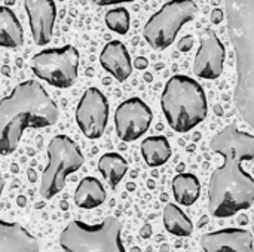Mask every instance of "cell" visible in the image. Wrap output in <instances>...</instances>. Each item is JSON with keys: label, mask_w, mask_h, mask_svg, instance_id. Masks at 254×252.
I'll return each instance as SVG.
<instances>
[{"label": "cell", "mask_w": 254, "mask_h": 252, "mask_svg": "<svg viewBox=\"0 0 254 252\" xmlns=\"http://www.w3.org/2000/svg\"><path fill=\"white\" fill-rule=\"evenodd\" d=\"M210 149L223 157V165L211 175L208 209L216 218H229L254 202V178L241 166L254 159V135L229 125L211 138Z\"/></svg>", "instance_id": "cell-1"}, {"label": "cell", "mask_w": 254, "mask_h": 252, "mask_svg": "<svg viewBox=\"0 0 254 252\" xmlns=\"http://www.w3.org/2000/svg\"><path fill=\"white\" fill-rule=\"evenodd\" d=\"M60 110L45 88L25 80L0 100V154L13 153L28 128H46L58 122Z\"/></svg>", "instance_id": "cell-2"}, {"label": "cell", "mask_w": 254, "mask_h": 252, "mask_svg": "<svg viewBox=\"0 0 254 252\" xmlns=\"http://www.w3.org/2000/svg\"><path fill=\"white\" fill-rule=\"evenodd\" d=\"M161 107L168 125L177 132H189L205 120L208 102L202 86L185 74L173 76L161 95Z\"/></svg>", "instance_id": "cell-3"}, {"label": "cell", "mask_w": 254, "mask_h": 252, "mask_svg": "<svg viewBox=\"0 0 254 252\" xmlns=\"http://www.w3.org/2000/svg\"><path fill=\"white\" fill-rule=\"evenodd\" d=\"M122 224L116 217H107L100 224L74 220L60 235V247L67 252H124Z\"/></svg>", "instance_id": "cell-4"}, {"label": "cell", "mask_w": 254, "mask_h": 252, "mask_svg": "<svg viewBox=\"0 0 254 252\" xmlns=\"http://www.w3.org/2000/svg\"><path fill=\"white\" fill-rule=\"evenodd\" d=\"M85 157L79 146L67 135H55L48 146V165L40 180V196L52 199L58 195L70 174L82 168Z\"/></svg>", "instance_id": "cell-5"}, {"label": "cell", "mask_w": 254, "mask_h": 252, "mask_svg": "<svg viewBox=\"0 0 254 252\" xmlns=\"http://www.w3.org/2000/svg\"><path fill=\"white\" fill-rule=\"evenodd\" d=\"M198 12L193 0H171L153 13L143 28L146 42L158 50L171 46L185 24L192 21Z\"/></svg>", "instance_id": "cell-6"}, {"label": "cell", "mask_w": 254, "mask_h": 252, "mask_svg": "<svg viewBox=\"0 0 254 252\" xmlns=\"http://www.w3.org/2000/svg\"><path fill=\"white\" fill-rule=\"evenodd\" d=\"M79 52L74 46L45 49L31 59L33 73L55 88H70L77 79Z\"/></svg>", "instance_id": "cell-7"}, {"label": "cell", "mask_w": 254, "mask_h": 252, "mask_svg": "<svg viewBox=\"0 0 254 252\" xmlns=\"http://www.w3.org/2000/svg\"><path fill=\"white\" fill-rule=\"evenodd\" d=\"M76 122L89 140L100 138L109 122V102L98 88H88L76 108Z\"/></svg>", "instance_id": "cell-8"}, {"label": "cell", "mask_w": 254, "mask_h": 252, "mask_svg": "<svg viewBox=\"0 0 254 252\" xmlns=\"http://www.w3.org/2000/svg\"><path fill=\"white\" fill-rule=\"evenodd\" d=\"M153 119L150 107L140 98L132 97L119 104L115 111V126L118 137L131 143L143 137Z\"/></svg>", "instance_id": "cell-9"}, {"label": "cell", "mask_w": 254, "mask_h": 252, "mask_svg": "<svg viewBox=\"0 0 254 252\" xmlns=\"http://www.w3.org/2000/svg\"><path fill=\"white\" fill-rule=\"evenodd\" d=\"M226 50L214 30H205L201 36V45L195 56L193 73L207 80H216L223 73Z\"/></svg>", "instance_id": "cell-10"}, {"label": "cell", "mask_w": 254, "mask_h": 252, "mask_svg": "<svg viewBox=\"0 0 254 252\" xmlns=\"http://www.w3.org/2000/svg\"><path fill=\"white\" fill-rule=\"evenodd\" d=\"M30 28L36 45L45 46L52 39L57 7L54 0H24Z\"/></svg>", "instance_id": "cell-11"}, {"label": "cell", "mask_w": 254, "mask_h": 252, "mask_svg": "<svg viewBox=\"0 0 254 252\" xmlns=\"http://www.w3.org/2000/svg\"><path fill=\"white\" fill-rule=\"evenodd\" d=\"M199 245L205 252H253L254 238L249 230L231 227L204 235Z\"/></svg>", "instance_id": "cell-12"}, {"label": "cell", "mask_w": 254, "mask_h": 252, "mask_svg": "<svg viewBox=\"0 0 254 252\" xmlns=\"http://www.w3.org/2000/svg\"><path fill=\"white\" fill-rule=\"evenodd\" d=\"M39 241L19 223L0 220V252H39Z\"/></svg>", "instance_id": "cell-13"}, {"label": "cell", "mask_w": 254, "mask_h": 252, "mask_svg": "<svg viewBox=\"0 0 254 252\" xmlns=\"http://www.w3.org/2000/svg\"><path fill=\"white\" fill-rule=\"evenodd\" d=\"M100 62L103 68L119 82L127 80L132 73V64L128 49L119 40H112L103 48Z\"/></svg>", "instance_id": "cell-14"}, {"label": "cell", "mask_w": 254, "mask_h": 252, "mask_svg": "<svg viewBox=\"0 0 254 252\" xmlns=\"http://www.w3.org/2000/svg\"><path fill=\"white\" fill-rule=\"evenodd\" d=\"M106 201V190L95 177H85L74 192V203L83 209H92L103 205Z\"/></svg>", "instance_id": "cell-15"}, {"label": "cell", "mask_w": 254, "mask_h": 252, "mask_svg": "<svg viewBox=\"0 0 254 252\" xmlns=\"http://www.w3.org/2000/svg\"><path fill=\"white\" fill-rule=\"evenodd\" d=\"M24 42V31L9 6H0V46L18 48Z\"/></svg>", "instance_id": "cell-16"}, {"label": "cell", "mask_w": 254, "mask_h": 252, "mask_svg": "<svg viewBox=\"0 0 254 252\" xmlns=\"http://www.w3.org/2000/svg\"><path fill=\"white\" fill-rule=\"evenodd\" d=\"M201 183L193 174L180 172L173 178V195L183 206H190L199 199Z\"/></svg>", "instance_id": "cell-17"}, {"label": "cell", "mask_w": 254, "mask_h": 252, "mask_svg": "<svg viewBox=\"0 0 254 252\" xmlns=\"http://www.w3.org/2000/svg\"><path fill=\"white\" fill-rule=\"evenodd\" d=\"M141 154L149 166L158 168L170 160L171 146L165 137H149L141 143Z\"/></svg>", "instance_id": "cell-18"}, {"label": "cell", "mask_w": 254, "mask_h": 252, "mask_svg": "<svg viewBox=\"0 0 254 252\" xmlns=\"http://www.w3.org/2000/svg\"><path fill=\"white\" fill-rule=\"evenodd\" d=\"M164 226L168 233L179 236V238H188L193 233V224L190 218L174 203H167L164 209Z\"/></svg>", "instance_id": "cell-19"}, {"label": "cell", "mask_w": 254, "mask_h": 252, "mask_svg": "<svg viewBox=\"0 0 254 252\" xmlns=\"http://www.w3.org/2000/svg\"><path fill=\"white\" fill-rule=\"evenodd\" d=\"M98 171L103 174L104 180H107L112 189H116L128 171V163L118 153H106L98 160Z\"/></svg>", "instance_id": "cell-20"}, {"label": "cell", "mask_w": 254, "mask_h": 252, "mask_svg": "<svg viewBox=\"0 0 254 252\" xmlns=\"http://www.w3.org/2000/svg\"><path fill=\"white\" fill-rule=\"evenodd\" d=\"M104 19L107 27L118 34H127L129 30V12L125 7L110 9Z\"/></svg>", "instance_id": "cell-21"}, {"label": "cell", "mask_w": 254, "mask_h": 252, "mask_svg": "<svg viewBox=\"0 0 254 252\" xmlns=\"http://www.w3.org/2000/svg\"><path fill=\"white\" fill-rule=\"evenodd\" d=\"M193 36H185L183 39H180V42L177 43V48L180 52H189L192 48H193Z\"/></svg>", "instance_id": "cell-22"}, {"label": "cell", "mask_w": 254, "mask_h": 252, "mask_svg": "<svg viewBox=\"0 0 254 252\" xmlns=\"http://www.w3.org/2000/svg\"><path fill=\"white\" fill-rule=\"evenodd\" d=\"M134 67H135L137 70H146V68L149 67L147 58H144V56H137V58L134 59Z\"/></svg>", "instance_id": "cell-23"}, {"label": "cell", "mask_w": 254, "mask_h": 252, "mask_svg": "<svg viewBox=\"0 0 254 252\" xmlns=\"http://www.w3.org/2000/svg\"><path fill=\"white\" fill-rule=\"evenodd\" d=\"M222 21H223V10L219 9V7L213 9V12H211V22L213 24H220Z\"/></svg>", "instance_id": "cell-24"}, {"label": "cell", "mask_w": 254, "mask_h": 252, "mask_svg": "<svg viewBox=\"0 0 254 252\" xmlns=\"http://www.w3.org/2000/svg\"><path fill=\"white\" fill-rule=\"evenodd\" d=\"M98 6H109V4H119V3H129L134 0H92Z\"/></svg>", "instance_id": "cell-25"}, {"label": "cell", "mask_w": 254, "mask_h": 252, "mask_svg": "<svg viewBox=\"0 0 254 252\" xmlns=\"http://www.w3.org/2000/svg\"><path fill=\"white\" fill-rule=\"evenodd\" d=\"M140 236H141L143 239H149V238L152 236V226H150V224H144V226L141 227V230H140Z\"/></svg>", "instance_id": "cell-26"}, {"label": "cell", "mask_w": 254, "mask_h": 252, "mask_svg": "<svg viewBox=\"0 0 254 252\" xmlns=\"http://www.w3.org/2000/svg\"><path fill=\"white\" fill-rule=\"evenodd\" d=\"M214 110H216V114H217V116H222V114H223V108H222L220 105H216Z\"/></svg>", "instance_id": "cell-27"}, {"label": "cell", "mask_w": 254, "mask_h": 252, "mask_svg": "<svg viewBox=\"0 0 254 252\" xmlns=\"http://www.w3.org/2000/svg\"><path fill=\"white\" fill-rule=\"evenodd\" d=\"M18 203H19V206H25V203H27L25 198H24V196H19V199H18Z\"/></svg>", "instance_id": "cell-28"}, {"label": "cell", "mask_w": 254, "mask_h": 252, "mask_svg": "<svg viewBox=\"0 0 254 252\" xmlns=\"http://www.w3.org/2000/svg\"><path fill=\"white\" fill-rule=\"evenodd\" d=\"M207 220H208V217H202V218H201V223L198 224V227H202V226H205V224H207Z\"/></svg>", "instance_id": "cell-29"}, {"label": "cell", "mask_w": 254, "mask_h": 252, "mask_svg": "<svg viewBox=\"0 0 254 252\" xmlns=\"http://www.w3.org/2000/svg\"><path fill=\"white\" fill-rule=\"evenodd\" d=\"M3 187H4V180L0 178V198H1V193H3Z\"/></svg>", "instance_id": "cell-30"}, {"label": "cell", "mask_w": 254, "mask_h": 252, "mask_svg": "<svg viewBox=\"0 0 254 252\" xmlns=\"http://www.w3.org/2000/svg\"><path fill=\"white\" fill-rule=\"evenodd\" d=\"M28 177H30V181H34V171L33 169L28 171Z\"/></svg>", "instance_id": "cell-31"}, {"label": "cell", "mask_w": 254, "mask_h": 252, "mask_svg": "<svg viewBox=\"0 0 254 252\" xmlns=\"http://www.w3.org/2000/svg\"><path fill=\"white\" fill-rule=\"evenodd\" d=\"M240 221H241L243 224H247V223H249V217H247V215H244V217H241V218H240Z\"/></svg>", "instance_id": "cell-32"}, {"label": "cell", "mask_w": 254, "mask_h": 252, "mask_svg": "<svg viewBox=\"0 0 254 252\" xmlns=\"http://www.w3.org/2000/svg\"><path fill=\"white\" fill-rule=\"evenodd\" d=\"M144 80H146V82H152V74H149V73L144 74Z\"/></svg>", "instance_id": "cell-33"}, {"label": "cell", "mask_w": 254, "mask_h": 252, "mask_svg": "<svg viewBox=\"0 0 254 252\" xmlns=\"http://www.w3.org/2000/svg\"><path fill=\"white\" fill-rule=\"evenodd\" d=\"M4 3H6V6H10V4L15 3V0H4Z\"/></svg>", "instance_id": "cell-34"}, {"label": "cell", "mask_w": 254, "mask_h": 252, "mask_svg": "<svg viewBox=\"0 0 254 252\" xmlns=\"http://www.w3.org/2000/svg\"><path fill=\"white\" fill-rule=\"evenodd\" d=\"M183 169H185V165H179V166H177V171H179V172H183Z\"/></svg>", "instance_id": "cell-35"}, {"label": "cell", "mask_w": 254, "mask_h": 252, "mask_svg": "<svg viewBox=\"0 0 254 252\" xmlns=\"http://www.w3.org/2000/svg\"><path fill=\"white\" fill-rule=\"evenodd\" d=\"M147 186H149L150 189H153V187H155V183H153V181H149V183H147Z\"/></svg>", "instance_id": "cell-36"}, {"label": "cell", "mask_w": 254, "mask_h": 252, "mask_svg": "<svg viewBox=\"0 0 254 252\" xmlns=\"http://www.w3.org/2000/svg\"><path fill=\"white\" fill-rule=\"evenodd\" d=\"M134 189H135V187H134V184H132V183H129V184H128V190H134Z\"/></svg>", "instance_id": "cell-37"}]
</instances>
